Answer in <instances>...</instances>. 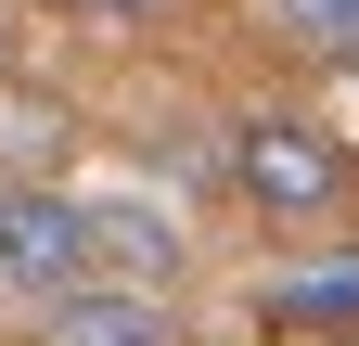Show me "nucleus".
Instances as JSON below:
<instances>
[{
  "label": "nucleus",
  "mask_w": 359,
  "mask_h": 346,
  "mask_svg": "<svg viewBox=\"0 0 359 346\" xmlns=\"http://www.w3.org/2000/svg\"><path fill=\"white\" fill-rule=\"evenodd\" d=\"M231 180H244L257 219H334L346 205V141L308 128V116H244L231 128Z\"/></svg>",
  "instance_id": "1"
},
{
  "label": "nucleus",
  "mask_w": 359,
  "mask_h": 346,
  "mask_svg": "<svg viewBox=\"0 0 359 346\" xmlns=\"http://www.w3.org/2000/svg\"><path fill=\"white\" fill-rule=\"evenodd\" d=\"M0 282L13 295H77L90 282V219L52 180H0Z\"/></svg>",
  "instance_id": "2"
},
{
  "label": "nucleus",
  "mask_w": 359,
  "mask_h": 346,
  "mask_svg": "<svg viewBox=\"0 0 359 346\" xmlns=\"http://www.w3.org/2000/svg\"><path fill=\"white\" fill-rule=\"evenodd\" d=\"M90 219V270H116L128 295H154L167 270H180V219L167 205H128V193H103V205H77Z\"/></svg>",
  "instance_id": "3"
},
{
  "label": "nucleus",
  "mask_w": 359,
  "mask_h": 346,
  "mask_svg": "<svg viewBox=\"0 0 359 346\" xmlns=\"http://www.w3.org/2000/svg\"><path fill=\"white\" fill-rule=\"evenodd\" d=\"M52 333H65V346H180V321L154 308V295H128V282H77V295H52Z\"/></svg>",
  "instance_id": "4"
},
{
  "label": "nucleus",
  "mask_w": 359,
  "mask_h": 346,
  "mask_svg": "<svg viewBox=\"0 0 359 346\" xmlns=\"http://www.w3.org/2000/svg\"><path fill=\"white\" fill-rule=\"evenodd\" d=\"M269 321L283 333H359V244L321 256V270H295V282H269Z\"/></svg>",
  "instance_id": "5"
},
{
  "label": "nucleus",
  "mask_w": 359,
  "mask_h": 346,
  "mask_svg": "<svg viewBox=\"0 0 359 346\" xmlns=\"http://www.w3.org/2000/svg\"><path fill=\"white\" fill-rule=\"evenodd\" d=\"M283 26L308 39V52H346L359 64V0H283Z\"/></svg>",
  "instance_id": "6"
},
{
  "label": "nucleus",
  "mask_w": 359,
  "mask_h": 346,
  "mask_svg": "<svg viewBox=\"0 0 359 346\" xmlns=\"http://www.w3.org/2000/svg\"><path fill=\"white\" fill-rule=\"evenodd\" d=\"M77 13H103V26H154V13H180V0H77Z\"/></svg>",
  "instance_id": "7"
}]
</instances>
